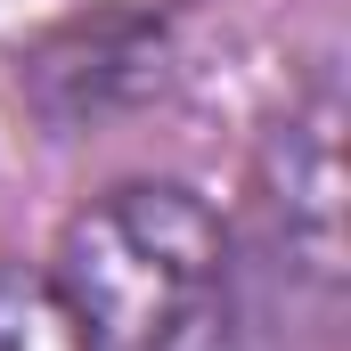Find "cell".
I'll return each mask as SVG.
<instances>
[{
	"mask_svg": "<svg viewBox=\"0 0 351 351\" xmlns=\"http://www.w3.org/2000/svg\"><path fill=\"white\" fill-rule=\"evenodd\" d=\"M49 294L82 351H245L229 229L172 180L106 188L66 229Z\"/></svg>",
	"mask_w": 351,
	"mask_h": 351,
	"instance_id": "1",
	"label": "cell"
},
{
	"mask_svg": "<svg viewBox=\"0 0 351 351\" xmlns=\"http://www.w3.org/2000/svg\"><path fill=\"white\" fill-rule=\"evenodd\" d=\"M269 172H278V229L286 254L311 278L343 269V98L335 82H319L269 139Z\"/></svg>",
	"mask_w": 351,
	"mask_h": 351,
	"instance_id": "2",
	"label": "cell"
},
{
	"mask_svg": "<svg viewBox=\"0 0 351 351\" xmlns=\"http://www.w3.org/2000/svg\"><path fill=\"white\" fill-rule=\"evenodd\" d=\"M0 351H82L49 278H25V269H0Z\"/></svg>",
	"mask_w": 351,
	"mask_h": 351,
	"instance_id": "3",
	"label": "cell"
}]
</instances>
